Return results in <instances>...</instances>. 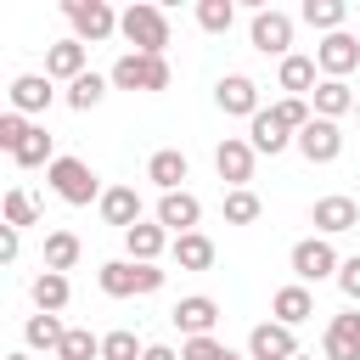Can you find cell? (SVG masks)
Segmentation results:
<instances>
[{"label":"cell","mask_w":360,"mask_h":360,"mask_svg":"<svg viewBox=\"0 0 360 360\" xmlns=\"http://www.w3.org/2000/svg\"><path fill=\"white\" fill-rule=\"evenodd\" d=\"M96 208H101V219L118 225V231H135V225H141V191H135V186H107V197H101Z\"/></svg>","instance_id":"cell-21"},{"label":"cell","mask_w":360,"mask_h":360,"mask_svg":"<svg viewBox=\"0 0 360 360\" xmlns=\"http://www.w3.org/2000/svg\"><path fill=\"white\" fill-rule=\"evenodd\" d=\"M248 39H253V51H264V56H292V17L287 11H253V22H248Z\"/></svg>","instance_id":"cell-8"},{"label":"cell","mask_w":360,"mask_h":360,"mask_svg":"<svg viewBox=\"0 0 360 360\" xmlns=\"http://www.w3.org/2000/svg\"><path fill=\"white\" fill-rule=\"evenodd\" d=\"M107 84H112V79H101V73H84V79H73V84H68V107H73V112H90V107L107 96Z\"/></svg>","instance_id":"cell-33"},{"label":"cell","mask_w":360,"mask_h":360,"mask_svg":"<svg viewBox=\"0 0 360 360\" xmlns=\"http://www.w3.org/2000/svg\"><path fill=\"white\" fill-rule=\"evenodd\" d=\"M214 101H219V112H231V118H259L264 107H259V84L248 79V73H225L219 84H214Z\"/></svg>","instance_id":"cell-10"},{"label":"cell","mask_w":360,"mask_h":360,"mask_svg":"<svg viewBox=\"0 0 360 360\" xmlns=\"http://www.w3.org/2000/svg\"><path fill=\"white\" fill-rule=\"evenodd\" d=\"M112 90H169V56H141V51H124L112 62Z\"/></svg>","instance_id":"cell-5"},{"label":"cell","mask_w":360,"mask_h":360,"mask_svg":"<svg viewBox=\"0 0 360 360\" xmlns=\"http://www.w3.org/2000/svg\"><path fill=\"white\" fill-rule=\"evenodd\" d=\"M163 248H174V236H169L158 219H152V225L141 219L135 231H124V259H135V264H158V253H163Z\"/></svg>","instance_id":"cell-19"},{"label":"cell","mask_w":360,"mask_h":360,"mask_svg":"<svg viewBox=\"0 0 360 360\" xmlns=\"http://www.w3.org/2000/svg\"><path fill=\"white\" fill-rule=\"evenodd\" d=\"M315 73H321V68H315V56H298V51H292V56L281 62V73H276V79H281V90H287V96H304V101H309V96H315V84H321Z\"/></svg>","instance_id":"cell-27"},{"label":"cell","mask_w":360,"mask_h":360,"mask_svg":"<svg viewBox=\"0 0 360 360\" xmlns=\"http://www.w3.org/2000/svg\"><path fill=\"white\" fill-rule=\"evenodd\" d=\"M79 253H84V242H79L73 231H51V236H45V270H62V276H68V270L79 264Z\"/></svg>","instance_id":"cell-30"},{"label":"cell","mask_w":360,"mask_h":360,"mask_svg":"<svg viewBox=\"0 0 360 360\" xmlns=\"http://www.w3.org/2000/svg\"><path fill=\"white\" fill-rule=\"evenodd\" d=\"M11 163H17V169H51V163H56V141H51V129L34 124V129L22 135V146L11 152Z\"/></svg>","instance_id":"cell-26"},{"label":"cell","mask_w":360,"mask_h":360,"mask_svg":"<svg viewBox=\"0 0 360 360\" xmlns=\"http://www.w3.org/2000/svg\"><path fill=\"white\" fill-rule=\"evenodd\" d=\"M62 17L73 22V39L79 45H101L118 34V11L107 0H62Z\"/></svg>","instance_id":"cell-4"},{"label":"cell","mask_w":360,"mask_h":360,"mask_svg":"<svg viewBox=\"0 0 360 360\" xmlns=\"http://www.w3.org/2000/svg\"><path fill=\"white\" fill-rule=\"evenodd\" d=\"M84 56H90V45H79V39H56V45H45V79H84L90 68H84Z\"/></svg>","instance_id":"cell-18"},{"label":"cell","mask_w":360,"mask_h":360,"mask_svg":"<svg viewBox=\"0 0 360 360\" xmlns=\"http://www.w3.org/2000/svg\"><path fill=\"white\" fill-rule=\"evenodd\" d=\"M17 236H22V231H11V225H0V259H6V264H11V259H17V248H22Z\"/></svg>","instance_id":"cell-42"},{"label":"cell","mask_w":360,"mask_h":360,"mask_svg":"<svg viewBox=\"0 0 360 360\" xmlns=\"http://www.w3.org/2000/svg\"><path fill=\"white\" fill-rule=\"evenodd\" d=\"M321 360H360V315H354V309H343V315L326 321Z\"/></svg>","instance_id":"cell-14"},{"label":"cell","mask_w":360,"mask_h":360,"mask_svg":"<svg viewBox=\"0 0 360 360\" xmlns=\"http://www.w3.org/2000/svg\"><path fill=\"white\" fill-rule=\"evenodd\" d=\"M197 219H202V202H197L191 191H169V197H158V225H163L169 236L197 231Z\"/></svg>","instance_id":"cell-17"},{"label":"cell","mask_w":360,"mask_h":360,"mask_svg":"<svg viewBox=\"0 0 360 360\" xmlns=\"http://www.w3.org/2000/svg\"><path fill=\"white\" fill-rule=\"evenodd\" d=\"M248 354H253V360H298L304 349H298L292 326H281V321H259V326L248 332Z\"/></svg>","instance_id":"cell-11"},{"label":"cell","mask_w":360,"mask_h":360,"mask_svg":"<svg viewBox=\"0 0 360 360\" xmlns=\"http://www.w3.org/2000/svg\"><path fill=\"white\" fill-rule=\"evenodd\" d=\"M338 287H343V298H354V304H360V253L338 264Z\"/></svg>","instance_id":"cell-41"},{"label":"cell","mask_w":360,"mask_h":360,"mask_svg":"<svg viewBox=\"0 0 360 360\" xmlns=\"http://www.w3.org/2000/svg\"><path fill=\"white\" fill-rule=\"evenodd\" d=\"M270 112H276V118H281V124H287V129H292V135H298V129H304V124H309V118H315V107H309V101H304V96H281V101H276V107H270Z\"/></svg>","instance_id":"cell-39"},{"label":"cell","mask_w":360,"mask_h":360,"mask_svg":"<svg viewBox=\"0 0 360 360\" xmlns=\"http://www.w3.org/2000/svg\"><path fill=\"white\" fill-rule=\"evenodd\" d=\"M6 360H28V354H6Z\"/></svg>","instance_id":"cell-44"},{"label":"cell","mask_w":360,"mask_h":360,"mask_svg":"<svg viewBox=\"0 0 360 360\" xmlns=\"http://www.w3.org/2000/svg\"><path fill=\"white\" fill-rule=\"evenodd\" d=\"M309 225H315L321 236H343V231L360 225V202H354V197H321V202L309 208Z\"/></svg>","instance_id":"cell-16"},{"label":"cell","mask_w":360,"mask_h":360,"mask_svg":"<svg viewBox=\"0 0 360 360\" xmlns=\"http://www.w3.org/2000/svg\"><path fill=\"white\" fill-rule=\"evenodd\" d=\"M169 253H174V264H180V270H208V264H214V242H208L202 231L174 236V248H169Z\"/></svg>","instance_id":"cell-28"},{"label":"cell","mask_w":360,"mask_h":360,"mask_svg":"<svg viewBox=\"0 0 360 360\" xmlns=\"http://www.w3.org/2000/svg\"><path fill=\"white\" fill-rule=\"evenodd\" d=\"M248 141H253V152H264V158H276V152H287V146H292L298 135H292V129H287V124H281V118H276V112L264 107V112H259V118L248 124Z\"/></svg>","instance_id":"cell-24"},{"label":"cell","mask_w":360,"mask_h":360,"mask_svg":"<svg viewBox=\"0 0 360 360\" xmlns=\"http://www.w3.org/2000/svg\"><path fill=\"white\" fill-rule=\"evenodd\" d=\"M298 360H315V354H298Z\"/></svg>","instance_id":"cell-45"},{"label":"cell","mask_w":360,"mask_h":360,"mask_svg":"<svg viewBox=\"0 0 360 360\" xmlns=\"http://www.w3.org/2000/svg\"><path fill=\"white\" fill-rule=\"evenodd\" d=\"M354 118H360V101H354Z\"/></svg>","instance_id":"cell-46"},{"label":"cell","mask_w":360,"mask_h":360,"mask_svg":"<svg viewBox=\"0 0 360 360\" xmlns=\"http://www.w3.org/2000/svg\"><path fill=\"white\" fill-rule=\"evenodd\" d=\"M338 248H332V236H304V242H292V276L309 287V281H338Z\"/></svg>","instance_id":"cell-6"},{"label":"cell","mask_w":360,"mask_h":360,"mask_svg":"<svg viewBox=\"0 0 360 360\" xmlns=\"http://www.w3.org/2000/svg\"><path fill=\"white\" fill-rule=\"evenodd\" d=\"M354 101H360V96L349 90V79H321V84H315V96H309L315 118H332V124H338L343 112H354Z\"/></svg>","instance_id":"cell-23"},{"label":"cell","mask_w":360,"mask_h":360,"mask_svg":"<svg viewBox=\"0 0 360 360\" xmlns=\"http://www.w3.org/2000/svg\"><path fill=\"white\" fill-rule=\"evenodd\" d=\"M96 281H101L107 298H146V292L163 287V270L158 264H135V259H107Z\"/></svg>","instance_id":"cell-3"},{"label":"cell","mask_w":360,"mask_h":360,"mask_svg":"<svg viewBox=\"0 0 360 360\" xmlns=\"http://www.w3.org/2000/svg\"><path fill=\"white\" fill-rule=\"evenodd\" d=\"M253 141L248 135H225L219 146H214V174L231 186V191H248V180H253Z\"/></svg>","instance_id":"cell-7"},{"label":"cell","mask_w":360,"mask_h":360,"mask_svg":"<svg viewBox=\"0 0 360 360\" xmlns=\"http://www.w3.org/2000/svg\"><path fill=\"white\" fill-rule=\"evenodd\" d=\"M45 180H51V191H56L68 208H84V202H101V197H107L101 180H96V169H90L84 158H56V163L45 169Z\"/></svg>","instance_id":"cell-2"},{"label":"cell","mask_w":360,"mask_h":360,"mask_svg":"<svg viewBox=\"0 0 360 360\" xmlns=\"http://www.w3.org/2000/svg\"><path fill=\"white\" fill-rule=\"evenodd\" d=\"M309 28H321V34H338L343 28V17H349V6L343 0H304V11H298Z\"/></svg>","instance_id":"cell-31"},{"label":"cell","mask_w":360,"mask_h":360,"mask_svg":"<svg viewBox=\"0 0 360 360\" xmlns=\"http://www.w3.org/2000/svg\"><path fill=\"white\" fill-rule=\"evenodd\" d=\"M6 96H11V112H22V118H28V112H51V101H56V84H51L45 73H17Z\"/></svg>","instance_id":"cell-15"},{"label":"cell","mask_w":360,"mask_h":360,"mask_svg":"<svg viewBox=\"0 0 360 360\" xmlns=\"http://www.w3.org/2000/svg\"><path fill=\"white\" fill-rule=\"evenodd\" d=\"M259 208H264V202H259L253 191H225V225H253Z\"/></svg>","instance_id":"cell-38"},{"label":"cell","mask_w":360,"mask_h":360,"mask_svg":"<svg viewBox=\"0 0 360 360\" xmlns=\"http://www.w3.org/2000/svg\"><path fill=\"white\" fill-rule=\"evenodd\" d=\"M141 360H180V354H174L169 343H146V354H141Z\"/></svg>","instance_id":"cell-43"},{"label":"cell","mask_w":360,"mask_h":360,"mask_svg":"<svg viewBox=\"0 0 360 360\" xmlns=\"http://www.w3.org/2000/svg\"><path fill=\"white\" fill-rule=\"evenodd\" d=\"M169 321L186 332V338H214V321H219V304L208 298V292H191V298H180L174 309H169Z\"/></svg>","instance_id":"cell-13"},{"label":"cell","mask_w":360,"mask_h":360,"mask_svg":"<svg viewBox=\"0 0 360 360\" xmlns=\"http://www.w3.org/2000/svg\"><path fill=\"white\" fill-rule=\"evenodd\" d=\"M270 315H276L281 326H304V321L315 315V292H309L304 281H292V287H281V292L270 298Z\"/></svg>","instance_id":"cell-25"},{"label":"cell","mask_w":360,"mask_h":360,"mask_svg":"<svg viewBox=\"0 0 360 360\" xmlns=\"http://www.w3.org/2000/svg\"><path fill=\"white\" fill-rule=\"evenodd\" d=\"M34 219H39L34 197H28L22 186H11V191H6V225H11V231H22V225H34Z\"/></svg>","instance_id":"cell-37"},{"label":"cell","mask_w":360,"mask_h":360,"mask_svg":"<svg viewBox=\"0 0 360 360\" xmlns=\"http://www.w3.org/2000/svg\"><path fill=\"white\" fill-rule=\"evenodd\" d=\"M315 68H321V79H349L354 68H360V39L354 34H326L321 45H315Z\"/></svg>","instance_id":"cell-9"},{"label":"cell","mask_w":360,"mask_h":360,"mask_svg":"<svg viewBox=\"0 0 360 360\" xmlns=\"http://www.w3.org/2000/svg\"><path fill=\"white\" fill-rule=\"evenodd\" d=\"M28 129H34V124H28L22 112H0V146H6V152H17Z\"/></svg>","instance_id":"cell-40"},{"label":"cell","mask_w":360,"mask_h":360,"mask_svg":"<svg viewBox=\"0 0 360 360\" xmlns=\"http://www.w3.org/2000/svg\"><path fill=\"white\" fill-rule=\"evenodd\" d=\"M141 354H146V343H141L129 326H118V332L101 338V360H141Z\"/></svg>","instance_id":"cell-34"},{"label":"cell","mask_w":360,"mask_h":360,"mask_svg":"<svg viewBox=\"0 0 360 360\" xmlns=\"http://www.w3.org/2000/svg\"><path fill=\"white\" fill-rule=\"evenodd\" d=\"M180 360H242L231 343H219V338H186L180 343Z\"/></svg>","instance_id":"cell-36"},{"label":"cell","mask_w":360,"mask_h":360,"mask_svg":"<svg viewBox=\"0 0 360 360\" xmlns=\"http://www.w3.org/2000/svg\"><path fill=\"white\" fill-rule=\"evenodd\" d=\"M197 22H202L208 34H231L236 6H231V0H197Z\"/></svg>","instance_id":"cell-35"},{"label":"cell","mask_w":360,"mask_h":360,"mask_svg":"<svg viewBox=\"0 0 360 360\" xmlns=\"http://www.w3.org/2000/svg\"><path fill=\"white\" fill-rule=\"evenodd\" d=\"M118 34H124L129 51H141V56H163V51H169V17H163V6H146V0L124 6V11H118Z\"/></svg>","instance_id":"cell-1"},{"label":"cell","mask_w":360,"mask_h":360,"mask_svg":"<svg viewBox=\"0 0 360 360\" xmlns=\"http://www.w3.org/2000/svg\"><path fill=\"white\" fill-rule=\"evenodd\" d=\"M186 174H191V163H186V152H174V146H163V152L146 158V180H152L163 197H169V191H186V186H180Z\"/></svg>","instance_id":"cell-20"},{"label":"cell","mask_w":360,"mask_h":360,"mask_svg":"<svg viewBox=\"0 0 360 360\" xmlns=\"http://www.w3.org/2000/svg\"><path fill=\"white\" fill-rule=\"evenodd\" d=\"M309 163H338V152H343V129L332 124V118H309L304 129H298V141H292Z\"/></svg>","instance_id":"cell-12"},{"label":"cell","mask_w":360,"mask_h":360,"mask_svg":"<svg viewBox=\"0 0 360 360\" xmlns=\"http://www.w3.org/2000/svg\"><path fill=\"white\" fill-rule=\"evenodd\" d=\"M62 338H68V326H62L56 315H28V326H22V343H28V349H45L51 360H56Z\"/></svg>","instance_id":"cell-29"},{"label":"cell","mask_w":360,"mask_h":360,"mask_svg":"<svg viewBox=\"0 0 360 360\" xmlns=\"http://www.w3.org/2000/svg\"><path fill=\"white\" fill-rule=\"evenodd\" d=\"M28 298H34V309H39V315H62V309H68V298H73V287H68V276H62V270H39V276L28 281Z\"/></svg>","instance_id":"cell-22"},{"label":"cell","mask_w":360,"mask_h":360,"mask_svg":"<svg viewBox=\"0 0 360 360\" xmlns=\"http://www.w3.org/2000/svg\"><path fill=\"white\" fill-rule=\"evenodd\" d=\"M56 360H101V338H96L90 326H68V338H62Z\"/></svg>","instance_id":"cell-32"}]
</instances>
